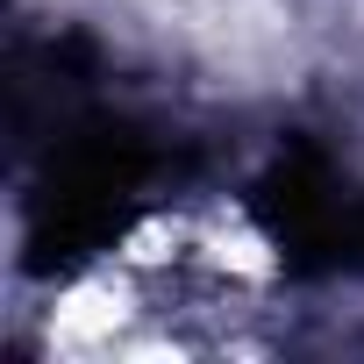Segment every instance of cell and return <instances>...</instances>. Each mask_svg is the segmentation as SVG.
Returning a JSON list of instances; mask_svg holds the SVG:
<instances>
[{"mask_svg": "<svg viewBox=\"0 0 364 364\" xmlns=\"http://www.w3.org/2000/svg\"><path fill=\"white\" fill-rule=\"evenodd\" d=\"M143 171H150V150L136 129H122V122L72 129L50 157V186L36 200V236H29L36 264H72L93 243H107L122 229L129 193L143 186Z\"/></svg>", "mask_w": 364, "mask_h": 364, "instance_id": "obj_1", "label": "cell"}, {"mask_svg": "<svg viewBox=\"0 0 364 364\" xmlns=\"http://www.w3.org/2000/svg\"><path fill=\"white\" fill-rule=\"evenodd\" d=\"M336 264H364V200H343V222H336Z\"/></svg>", "mask_w": 364, "mask_h": 364, "instance_id": "obj_2", "label": "cell"}]
</instances>
